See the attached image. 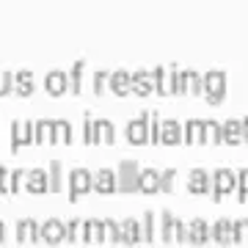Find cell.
I'll list each match as a JSON object with an SVG mask.
<instances>
[{"mask_svg": "<svg viewBox=\"0 0 248 248\" xmlns=\"http://www.w3.org/2000/svg\"><path fill=\"white\" fill-rule=\"evenodd\" d=\"M187 234H190V243L193 246H207L210 243V223L204 218H193L187 223Z\"/></svg>", "mask_w": 248, "mask_h": 248, "instance_id": "obj_18", "label": "cell"}, {"mask_svg": "<svg viewBox=\"0 0 248 248\" xmlns=\"http://www.w3.org/2000/svg\"><path fill=\"white\" fill-rule=\"evenodd\" d=\"M22 190L33 196H42V193H50V182H47V171L45 169H25V185Z\"/></svg>", "mask_w": 248, "mask_h": 248, "instance_id": "obj_7", "label": "cell"}, {"mask_svg": "<svg viewBox=\"0 0 248 248\" xmlns=\"http://www.w3.org/2000/svg\"><path fill=\"white\" fill-rule=\"evenodd\" d=\"M83 72H86V58H78L72 63V69L66 72L69 75V94H75V97L83 94Z\"/></svg>", "mask_w": 248, "mask_h": 248, "instance_id": "obj_23", "label": "cell"}, {"mask_svg": "<svg viewBox=\"0 0 248 248\" xmlns=\"http://www.w3.org/2000/svg\"><path fill=\"white\" fill-rule=\"evenodd\" d=\"M22 185H25V169L9 171V193H19Z\"/></svg>", "mask_w": 248, "mask_h": 248, "instance_id": "obj_38", "label": "cell"}, {"mask_svg": "<svg viewBox=\"0 0 248 248\" xmlns=\"http://www.w3.org/2000/svg\"><path fill=\"white\" fill-rule=\"evenodd\" d=\"M0 193H9V169L0 166Z\"/></svg>", "mask_w": 248, "mask_h": 248, "instance_id": "obj_46", "label": "cell"}, {"mask_svg": "<svg viewBox=\"0 0 248 248\" xmlns=\"http://www.w3.org/2000/svg\"><path fill=\"white\" fill-rule=\"evenodd\" d=\"M124 135H127V141L135 143V146H141V143L149 141V110H143L138 119H130L127 127H124Z\"/></svg>", "mask_w": 248, "mask_h": 248, "instance_id": "obj_5", "label": "cell"}, {"mask_svg": "<svg viewBox=\"0 0 248 248\" xmlns=\"http://www.w3.org/2000/svg\"><path fill=\"white\" fill-rule=\"evenodd\" d=\"M232 234H234V243H248V221L246 218L232 221Z\"/></svg>", "mask_w": 248, "mask_h": 248, "instance_id": "obj_41", "label": "cell"}, {"mask_svg": "<svg viewBox=\"0 0 248 248\" xmlns=\"http://www.w3.org/2000/svg\"><path fill=\"white\" fill-rule=\"evenodd\" d=\"M45 89L50 97H63L69 91V75L63 69H50L45 78Z\"/></svg>", "mask_w": 248, "mask_h": 248, "instance_id": "obj_10", "label": "cell"}, {"mask_svg": "<svg viewBox=\"0 0 248 248\" xmlns=\"http://www.w3.org/2000/svg\"><path fill=\"white\" fill-rule=\"evenodd\" d=\"M171 94H177V97H182V94H187V69H179L177 63H171Z\"/></svg>", "mask_w": 248, "mask_h": 248, "instance_id": "obj_28", "label": "cell"}, {"mask_svg": "<svg viewBox=\"0 0 248 248\" xmlns=\"http://www.w3.org/2000/svg\"><path fill=\"white\" fill-rule=\"evenodd\" d=\"M171 243H190V234H187V223L174 218V232H171Z\"/></svg>", "mask_w": 248, "mask_h": 248, "instance_id": "obj_39", "label": "cell"}, {"mask_svg": "<svg viewBox=\"0 0 248 248\" xmlns=\"http://www.w3.org/2000/svg\"><path fill=\"white\" fill-rule=\"evenodd\" d=\"M42 240L50 243V246L66 243V223L58 221V218H47V221L42 223Z\"/></svg>", "mask_w": 248, "mask_h": 248, "instance_id": "obj_11", "label": "cell"}, {"mask_svg": "<svg viewBox=\"0 0 248 248\" xmlns=\"http://www.w3.org/2000/svg\"><path fill=\"white\" fill-rule=\"evenodd\" d=\"M210 179H213V187H210L213 202H223V196L234 193V187H237V174H234L229 166L215 169V174H210Z\"/></svg>", "mask_w": 248, "mask_h": 248, "instance_id": "obj_1", "label": "cell"}, {"mask_svg": "<svg viewBox=\"0 0 248 248\" xmlns=\"http://www.w3.org/2000/svg\"><path fill=\"white\" fill-rule=\"evenodd\" d=\"M160 143L163 146H177V143H182V122H177V119H163L160 122Z\"/></svg>", "mask_w": 248, "mask_h": 248, "instance_id": "obj_12", "label": "cell"}, {"mask_svg": "<svg viewBox=\"0 0 248 248\" xmlns=\"http://www.w3.org/2000/svg\"><path fill=\"white\" fill-rule=\"evenodd\" d=\"M234 193H237V202H246L248 199V166L237 171V187H234Z\"/></svg>", "mask_w": 248, "mask_h": 248, "instance_id": "obj_37", "label": "cell"}, {"mask_svg": "<svg viewBox=\"0 0 248 248\" xmlns=\"http://www.w3.org/2000/svg\"><path fill=\"white\" fill-rule=\"evenodd\" d=\"M210 240H215L218 246H232L234 243L229 218H221V221H215V226H210Z\"/></svg>", "mask_w": 248, "mask_h": 248, "instance_id": "obj_17", "label": "cell"}, {"mask_svg": "<svg viewBox=\"0 0 248 248\" xmlns=\"http://www.w3.org/2000/svg\"><path fill=\"white\" fill-rule=\"evenodd\" d=\"M3 243H6V223L0 221V246H3Z\"/></svg>", "mask_w": 248, "mask_h": 248, "instance_id": "obj_48", "label": "cell"}, {"mask_svg": "<svg viewBox=\"0 0 248 248\" xmlns=\"http://www.w3.org/2000/svg\"><path fill=\"white\" fill-rule=\"evenodd\" d=\"M108 89L113 91L116 97H127L130 94V72L127 69H113L108 75Z\"/></svg>", "mask_w": 248, "mask_h": 248, "instance_id": "obj_15", "label": "cell"}, {"mask_svg": "<svg viewBox=\"0 0 248 248\" xmlns=\"http://www.w3.org/2000/svg\"><path fill=\"white\" fill-rule=\"evenodd\" d=\"M204 94L210 105H221L226 97V72L223 69H210L204 72Z\"/></svg>", "mask_w": 248, "mask_h": 248, "instance_id": "obj_2", "label": "cell"}, {"mask_svg": "<svg viewBox=\"0 0 248 248\" xmlns=\"http://www.w3.org/2000/svg\"><path fill=\"white\" fill-rule=\"evenodd\" d=\"M138 190L141 193H160V171L157 169H141L138 171Z\"/></svg>", "mask_w": 248, "mask_h": 248, "instance_id": "obj_16", "label": "cell"}, {"mask_svg": "<svg viewBox=\"0 0 248 248\" xmlns=\"http://www.w3.org/2000/svg\"><path fill=\"white\" fill-rule=\"evenodd\" d=\"M174 182H177V171L174 169L160 171V193H171L174 190Z\"/></svg>", "mask_w": 248, "mask_h": 248, "instance_id": "obj_40", "label": "cell"}, {"mask_svg": "<svg viewBox=\"0 0 248 248\" xmlns=\"http://www.w3.org/2000/svg\"><path fill=\"white\" fill-rule=\"evenodd\" d=\"M202 127L204 119H187L185 127H182V143H202Z\"/></svg>", "mask_w": 248, "mask_h": 248, "instance_id": "obj_26", "label": "cell"}, {"mask_svg": "<svg viewBox=\"0 0 248 248\" xmlns=\"http://www.w3.org/2000/svg\"><path fill=\"white\" fill-rule=\"evenodd\" d=\"M160 113H149V143H160Z\"/></svg>", "mask_w": 248, "mask_h": 248, "instance_id": "obj_43", "label": "cell"}, {"mask_svg": "<svg viewBox=\"0 0 248 248\" xmlns=\"http://www.w3.org/2000/svg\"><path fill=\"white\" fill-rule=\"evenodd\" d=\"M240 135H243V143H248V116L240 119Z\"/></svg>", "mask_w": 248, "mask_h": 248, "instance_id": "obj_47", "label": "cell"}, {"mask_svg": "<svg viewBox=\"0 0 248 248\" xmlns=\"http://www.w3.org/2000/svg\"><path fill=\"white\" fill-rule=\"evenodd\" d=\"M210 187H213V179H210V174L204 169H193L190 171V177H187V190L193 196H204L210 193Z\"/></svg>", "mask_w": 248, "mask_h": 248, "instance_id": "obj_14", "label": "cell"}, {"mask_svg": "<svg viewBox=\"0 0 248 248\" xmlns=\"http://www.w3.org/2000/svg\"><path fill=\"white\" fill-rule=\"evenodd\" d=\"M14 94V72H0V97Z\"/></svg>", "mask_w": 248, "mask_h": 248, "instance_id": "obj_42", "label": "cell"}, {"mask_svg": "<svg viewBox=\"0 0 248 248\" xmlns=\"http://www.w3.org/2000/svg\"><path fill=\"white\" fill-rule=\"evenodd\" d=\"M94 135H97V143H116V127L110 119H94Z\"/></svg>", "mask_w": 248, "mask_h": 248, "instance_id": "obj_21", "label": "cell"}, {"mask_svg": "<svg viewBox=\"0 0 248 248\" xmlns=\"http://www.w3.org/2000/svg\"><path fill=\"white\" fill-rule=\"evenodd\" d=\"M102 226H105V240L108 243H122V223L113 221V218H105Z\"/></svg>", "mask_w": 248, "mask_h": 248, "instance_id": "obj_35", "label": "cell"}, {"mask_svg": "<svg viewBox=\"0 0 248 248\" xmlns=\"http://www.w3.org/2000/svg\"><path fill=\"white\" fill-rule=\"evenodd\" d=\"M83 138L86 143H97V135H94V116L86 113V122H83Z\"/></svg>", "mask_w": 248, "mask_h": 248, "instance_id": "obj_45", "label": "cell"}, {"mask_svg": "<svg viewBox=\"0 0 248 248\" xmlns=\"http://www.w3.org/2000/svg\"><path fill=\"white\" fill-rule=\"evenodd\" d=\"M130 91L138 94V97H149V94H155V78H152V69L130 72Z\"/></svg>", "mask_w": 248, "mask_h": 248, "instance_id": "obj_6", "label": "cell"}, {"mask_svg": "<svg viewBox=\"0 0 248 248\" xmlns=\"http://www.w3.org/2000/svg\"><path fill=\"white\" fill-rule=\"evenodd\" d=\"M33 143V122H11V152H17L19 146Z\"/></svg>", "mask_w": 248, "mask_h": 248, "instance_id": "obj_8", "label": "cell"}, {"mask_svg": "<svg viewBox=\"0 0 248 248\" xmlns=\"http://www.w3.org/2000/svg\"><path fill=\"white\" fill-rule=\"evenodd\" d=\"M202 143H223V138H221V122H215V119H204Z\"/></svg>", "mask_w": 248, "mask_h": 248, "instance_id": "obj_30", "label": "cell"}, {"mask_svg": "<svg viewBox=\"0 0 248 248\" xmlns=\"http://www.w3.org/2000/svg\"><path fill=\"white\" fill-rule=\"evenodd\" d=\"M187 94H193V97L204 94V75L202 72L187 69Z\"/></svg>", "mask_w": 248, "mask_h": 248, "instance_id": "obj_33", "label": "cell"}, {"mask_svg": "<svg viewBox=\"0 0 248 248\" xmlns=\"http://www.w3.org/2000/svg\"><path fill=\"white\" fill-rule=\"evenodd\" d=\"M138 163L135 160H122L119 171H116V190L122 193H135L138 190Z\"/></svg>", "mask_w": 248, "mask_h": 248, "instance_id": "obj_3", "label": "cell"}, {"mask_svg": "<svg viewBox=\"0 0 248 248\" xmlns=\"http://www.w3.org/2000/svg\"><path fill=\"white\" fill-rule=\"evenodd\" d=\"M160 240H166V243H171V232H174V215H171V210H163L160 213Z\"/></svg>", "mask_w": 248, "mask_h": 248, "instance_id": "obj_34", "label": "cell"}, {"mask_svg": "<svg viewBox=\"0 0 248 248\" xmlns=\"http://www.w3.org/2000/svg\"><path fill=\"white\" fill-rule=\"evenodd\" d=\"M83 240V221L80 218H72L66 223V243H80Z\"/></svg>", "mask_w": 248, "mask_h": 248, "instance_id": "obj_36", "label": "cell"}, {"mask_svg": "<svg viewBox=\"0 0 248 248\" xmlns=\"http://www.w3.org/2000/svg\"><path fill=\"white\" fill-rule=\"evenodd\" d=\"M141 232H143V243H155L157 240V223H155V213L152 210H146V215H143Z\"/></svg>", "mask_w": 248, "mask_h": 248, "instance_id": "obj_32", "label": "cell"}, {"mask_svg": "<svg viewBox=\"0 0 248 248\" xmlns=\"http://www.w3.org/2000/svg\"><path fill=\"white\" fill-rule=\"evenodd\" d=\"M91 193V171L86 166L69 171V202H78L80 196Z\"/></svg>", "mask_w": 248, "mask_h": 248, "instance_id": "obj_4", "label": "cell"}, {"mask_svg": "<svg viewBox=\"0 0 248 248\" xmlns=\"http://www.w3.org/2000/svg\"><path fill=\"white\" fill-rule=\"evenodd\" d=\"M221 138H223V143H229V146H237V143H243V135H240V122H237V119H226V122H221Z\"/></svg>", "mask_w": 248, "mask_h": 248, "instance_id": "obj_25", "label": "cell"}, {"mask_svg": "<svg viewBox=\"0 0 248 248\" xmlns=\"http://www.w3.org/2000/svg\"><path fill=\"white\" fill-rule=\"evenodd\" d=\"M42 240V226L33 218H19L17 221V243H39Z\"/></svg>", "mask_w": 248, "mask_h": 248, "instance_id": "obj_13", "label": "cell"}, {"mask_svg": "<svg viewBox=\"0 0 248 248\" xmlns=\"http://www.w3.org/2000/svg\"><path fill=\"white\" fill-rule=\"evenodd\" d=\"M122 243H127V246H135V243H143L141 223L135 221V218H127V221H122Z\"/></svg>", "mask_w": 248, "mask_h": 248, "instance_id": "obj_24", "label": "cell"}, {"mask_svg": "<svg viewBox=\"0 0 248 248\" xmlns=\"http://www.w3.org/2000/svg\"><path fill=\"white\" fill-rule=\"evenodd\" d=\"M14 91H17V97H31L36 91V80H33V72L31 69H19L14 75Z\"/></svg>", "mask_w": 248, "mask_h": 248, "instance_id": "obj_19", "label": "cell"}, {"mask_svg": "<svg viewBox=\"0 0 248 248\" xmlns=\"http://www.w3.org/2000/svg\"><path fill=\"white\" fill-rule=\"evenodd\" d=\"M152 78H155V91L163 94V97H169L171 94V69L166 63H157L155 69H152Z\"/></svg>", "mask_w": 248, "mask_h": 248, "instance_id": "obj_20", "label": "cell"}, {"mask_svg": "<svg viewBox=\"0 0 248 248\" xmlns=\"http://www.w3.org/2000/svg\"><path fill=\"white\" fill-rule=\"evenodd\" d=\"M91 190H97L102 196L116 193V171H110V169L91 171Z\"/></svg>", "mask_w": 248, "mask_h": 248, "instance_id": "obj_9", "label": "cell"}, {"mask_svg": "<svg viewBox=\"0 0 248 248\" xmlns=\"http://www.w3.org/2000/svg\"><path fill=\"white\" fill-rule=\"evenodd\" d=\"M47 182H50V193H61V182H63V171H61V160H53L47 169Z\"/></svg>", "mask_w": 248, "mask_h": 248, "instance_id": "obj_31", "label": "cell"}, {"mask_svg": "<svg viewBox=\"0 0 248 248\" xmlns=\"http://www.w3.org/2000/svg\"><path fill=\"white\" fill-rule=\"evenodd\" d=\"M83 243H105V226L99 218L83 221Z\"/></svg>", "mask_w": 248, "mask_h": 248, "instance_id": "obj_22", "label": "cell"}, {"mask_svg": "<svg viewBox=\"0 0 248 248\" xmlns=\"http://www.w3.org/2000/svg\"><path fill=\"white\" fill-rule=\"evenodd\" d=\"M72 138H75L72 122H66V119H53V143H72Z\"/></svg>", "mask_w": 248, "mask_h": 248, "instance_id": "obj_27", "label": "cell"}, {"mask_svg": "<svg viewBox=\"0 0 248 248\" xmlns=\"http://www.w3.org/2000/svg\"><path fill=\"white\" fill-rule=\"evenodd\" d=\"M33 143H53V119L33 122Z\"/></svg>", "mask_w": 248, "mask_h": 248, "instance_id": "obj_29", "label": "cell"}, {"mask_svg": "<svg viewBox=\"0 0 248 248\" xmlns=\"http://www.w3.org/2000/svg\"><path fill=\"white\" fill-rule=\"evenodd\" d=\"M108 75H110V72H105V69H97V72H94V94H97V97H102V94H105Z\"/></svg>", "mask_w": 248, "mask_h": 248, "instance_id": "obj_44", "label": "cell"}]
</instances>
